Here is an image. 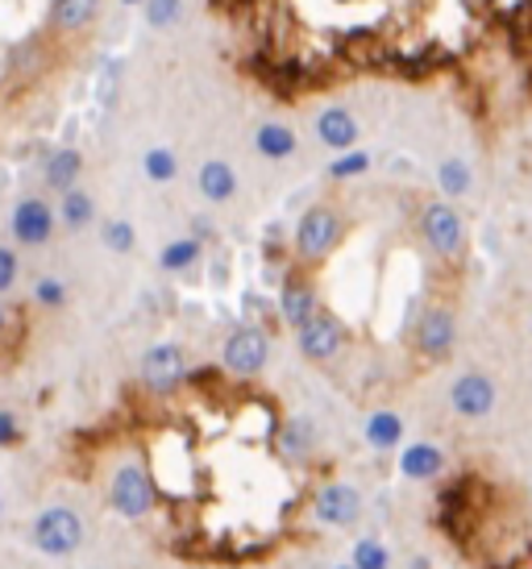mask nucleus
Returning <instances> with one entry per match:
<instances>
[{
  "mask_svg": "<svg viewBox=\"0 0 532 569\" xmlns=\"http://www.w3.org/2000/svg\"><path fill=\"white\" fill-rule=\"evenodd\" d=\"M349 212H345L337 200H316L304 217L296 221V233H292V253H296V267L316 270L325 267L333 253L342 250V241L349 238Z\"/></svg>",
  "mask_w": 532,
  "mask_h": 569,
  "instance_id": "f257e3e1",
  "label": "nucleus"
},
{
  "mask_svg": "<svg viewBox=\"0 0 532 569\" xmlns=\"http://www.w3.org/2000/svg\"><path fill=\"white\" fill-rule=\"evenodd\" d=\"M416 229H421V241L437 262L462 267V258H466V224H462V217H457V208L450 200H424L421 212H416Z\"/></svg>",
  "mask_w": 532,
  "mask_h": 569,
  "instance_id": "f03ea898",
  "label": "nucleus"
},
{
  "mask_svg": "<svg viewBox=\"0 0 532 569\" xmlns=\"http://www.w3.org/2000/svg\"><path fill=\"white\" fill-rule=\"evenodd\" d=\"M30 540L33 549L42 557H71L83 549V540H88V528H83V520H79L76 507H42L38 516H33L30 523Z\"/></svg>",
  "mask_w": 532,
  "mask_h": 569,
  "instance_id": "7ed1b4c3",
  "label": "nucleus"
},
{
  "mask_svg": "<svg viewBox=\"0 0 532 569\" xmlns=\"http://www.w3.org/2000/svg\"><path fill=\"white\" fill-rule=\"evenodd\" d=\"M158 503L155 478L141 461H126L117 466L109 478V507L121 516V520H146Z\"/></svg>",
  "mask_w": 532,
  "mask_h": 569,
  "instance_id": "20e7f679",
  "label": "nucleus"
},
{
  "mask_svg": "<svg viewBox=\"0 0 532 569\" xmlns=\"http://www.w3.org/2000/svg\"><path fill=\"white\" fill-rule=\"evenodd\" d=\"M188 379V353L175 341H158L141 353V382L150 396H175Z\"/></svg>",
  "mask_w": 532,
  "mask_h": 569,
  "instance_id": "39448f33",
  "label": "nucleus"
},
{
  "mask_svg": "<svg viewBox=\"0 0 532 569\" xmlns=\"http://www.w3.org/2000/svg\"><path fill=\"white\" fill-rule=\"evenodd\" d=\"M55 229H59V217H55V204L42 200V196H21L9 212V233H13L17 246H47L55 238Z\"/></svg>",
  "mask_w": 532,
  "mask_h": 569,
  "instance_id": "423d86ee",
  "label": "nucleus"
},
{
  "mask_svg": "<svg viewBox=\"0 0 532 569\" xmlns=\"http://www.w3.org/2000/svg\"><path fill=\"white\" fill-rule=\"evenodd\" d=\"M266 358H270V341H266V332L254 329V325L234 329L229 337H225V349H220L225 370H229V375H242V379L258 375V370L266 366Z\"/></svg>",
  "mask_w": 532,
  "mask_h": 569,
  "instance_id": "0eeeda50",
  "label": "nucleus"
},
{
  "mask_svg": "<svg viewBox=\"0 0 532 569\" xmlns=\"http://www.w3.org/2000/svg\"><path fill=\"white\" fill-rule=\"evenodd\" d=\"M412 341L421 349L424 358H450L454 353V341H457V320H454V308H445V303H428L416 320V332H412Z\"/></svg>",
  "mask_w": 532,
  "mask_h": 569,
  "instance_id": "6e6552de",
  "label": "nucleus"
},
{
  "mask_svg": "<svg viewBox=\"0 0 532 569\" xmlns=\"http://www.w3.org/2000/svg\"><path fill=\"white\" fill-rule=\"evenodd\" d=\"M296 337H299V353H304L308 362H333L345 346V325L333 317V312L321 308L304 329H296Z\"/></svg>",
  "mask_w": 532,
  "mask_h": 569,
  "instance_id": "1a4fd4ad",
  "label": "nucleus"
},
{
  "mask_svg": "<svg viewBox=\"0 0 532 569\" xmlns=\"http://www.w3.org/2000/svg\"><path fill=\"white\" fill-rule=\"evenodd\" d=\"M279 312L292 329H304L308 320L321 312V291L313 283V270L296 267L287 279H283V296H279Z\"/></svg>",
  "mask_w": 532,
  "mask_h": 569,
  "instance_id": "9d476101",
  "label": "nucleus"
},
{
  "mask_svg": "<svg viewBox=\"0 0 532 569\" xmlns=\"http://www.w3.org/2000/svg\"><path fill=\"white\" fill-rule=\"evenodd\" d=\"M358 138H362L358 117L345 109V104H329V109L316 117V142L329 146L333 154H349V150H358Z\"/></svg>",
  "mask_w": 532,
  "mask_h": 569,
  "instance_id": "9b49d317",
  "label": "nucleus"
},
{
  "mask_svg": "<svg viewBox=\"0 0 532 569\" xmlns=\"http://www.w3.org/2000/svg\"><path fill=\"white\" fill-rule=\"evenodd\" d=\"M495 382L486 379V375H479V370H470V375H462V379L454 382V391H450V399H454V411L457 416H466V420H479V416H486V411L495 408Z\"/></svg>",
  "mask_w": 532,
  "mask_h": 569,
  "instance_id": "f8f14e48",
  "label": "nucleus"
},
{
  "mask_svg": "<svg viewBox=\"0 0 532 569\" xmlns=\"http://www.w3.org/2000/svg\"><path fill=\"white\" fill-rule=\"evenodd\" d=\"M316 520L321 523H354L358 520V511H362V495L354 487H345V482H329V487L316 495Z\"/></svg>",
  "mask_w": 532,
  "mask_h": 569,
  "instance_id": "ddd939ff",
  "label": "nucleus"
},
{
  "mask_svg": "<svg viewBox=\"0 0 532 569\" xmlns=\"http://www.w3.org/2000/svg\"><path fill=\"white\" fill-rule=\"evenodd\" d=\"M105 13V0H55L50 4V30L55 33H83Z\"/></svg>",
  "mask_w": 532,
  "mask_h": 569,
  "instance_id": "4468645a",
  "label": "nucleus"
},
{
  "mask_svg": "<svg viewBox=\"0 0 532 569\" xmlns=\"http://www.w3.org/2000/svg\"><path fill=\"white\" fill-rule=\"evenodd\" d=\"M79 174H83V154H79L76 146H59V150H50L47 162H42V183L50 191H71L79 188Z\"/></svg>",
  "mask_w": 532,
  "mask_h": 569,
  "instance_id": "2eb2a0df",
  "label": "nucleus"
},
{
  "mask_svg": "<svg viewBox=\"0 0 532 569\" xmlns=\"http://www.w3.org/2000/svg\"><path fill=\"white\" fill-rule=\"evenodd\" d=\"M196 188H200V196L208 200V204H229L242 183H237V171L229 167V162L208 159L200 167V174H196Z\"/></svg>",
  "mask_w": 532,
  "mask_h": 569,
  "instance_id": "dca6fc26",
  "label": "nucleus"
},
{
  "mask_svg": "<svg viewBox=\"0 0 532 569\" xmlns=\"http://www.w3.org/2000/svg\"><path fill=\"white\" fill-rule=\"evenodd\" d=\"M254 150H258L263 159H270V162L292 159V154L299 150L296 129L283 126V121H263V126L254 129Z\"/></svg>",
  "mask_w": 532,
  "mask_h": 569,
  "instance_id": "f3484780",
  "label": "nucleus"
},
{
  "mask_svg": "<svg viewBox=\"0 0 532 569\" xmlns=\"http://www.w3.org/2000/svg\"><path fill=\"white\" fill-rule=\"evenodd\" d=\"M441 466H445V453H441L437 445H407L404 453H400V475L412 478V482H428V478L441 475Z\"/></svg>",
  "mask_w": 532,
  "mask_h": 569,
  "instance_id": "a211bd4d",
  "label": "nucleus"
},
{
  "mask_svg": "<svg viewBox=\"0 0 532 569\" xmlns=\"http://www.w3.org/2000/svg\"><path fill=\"white\" fill-rule=\"evenodd\" d=\"M55 217H59V224H67V229H88V224L96 221L92 191H83V188L63 191V196H59V208H55Z\"/></svg>",
  "mask_w": 532,
  "mask_h": 569,
  "instance_id": "6ab92c4d",
  "label": "nucleus"
},
{
  "mask_svg": "<svg viewBox=\"0 0 532 569\" xmlns=\"http://www.w3.org/2000/svg\"><path fill=\"white\" fill-rule=\"evenodd\" d=\"M200 258H204L200 238H175V241H167V246H162V253H158V267L167 270V274H184V270H191Z\"/></svg>",
  "mask_w": 532,
  "mask_h": 569,
  "instance_id": "aec40b11",
  "label": "nucleus"
},
{
  "mask_svg": "<svg viewBox=\"0 0 532 569\" xmlns=\"http://www.w3.org/2000/svg\"><path fill=\"white\" fill-rule=\"evenodd\" d=\"M362 432H366V441L375 445L378 453H387V449H395V445L404 441V420L395 411H375Z\"/></svg>",
  "mask_w": 532,
  "mask_h": 569,
  "instance_id": "412c9836",
  "label": "nucleus"
},
{
  "mask_svg": "<svg viewBox=\"0 0 532 569\" xmlns=\"http://www.w3.org/2000/svg\"><path fill=\"white\" fill-rule=\"evenodd\" d=\"M141 171H146L150 183H171L175 174H179V159H175V150H167V146H150L141 154Z\"/></svg>",
  "mask_w": 532,
  "mask_h": 569,
  "instance_id": "4be33fe9",
  "label": "nucleus"
},
{
  "mask_svg": "<svg viewBox=\"0 0 532 569\" xmlns=\"http://www.w3.org/2000/svg\"><path fill=\"white\" fill-rule=\"evenodd\" d=\"M100 241H105V250H112V253H134L138 229L129 221H121V217H112V221L100 224Z\"/></svg>",
  "mask_w": 532,
  "mask_h": 569,
  "instance_id": "5701e85b",
  "label": "nucleus"
},
{
  "mask_svg": "<svg viewBox=\"0 0 532 569\" xmlns=\"http://www.w3.org/2000/svg\"><path fill=\"white\" fill-rule=\"evenodd\" d=\"M279 449H283V458L287 461H304L308 453H313V428L308 425H287L283 428V437H279Z\"/></svg>",
  "mask_w": 532,
  "mask_h": 569,
  "instance_id": "b1692460",
  "label": "nucleus"
},
{
  "mask_svg": "<svg viewBox=\"0 0 532 569\" xmlns=\"http://www.w3.org/2000/svg\"><path fill=\"white\" fill-rule=\"evenodd\" d=\"M437 183L445 196H466V191L474 188V174H470V167L462 159H450V162H441Z\"/></svg>",
  "mask_w": 532,
  "mask_h": 569,
  "instance_id": "393cba45",
  "label": "nucleus"
},
{
  "mask_svg": "<svg viewBox=\"0 0 532 569\" xmlns=\"http://www.w3.org/2000/svg\"><path fill=\"white\" fill-rule=\"evenodd\" d=\"M141 13H146V26H150V30H171L175 21L184 17V0H146Z\"/></svg>",
  "mask_w": 532,
  "mask_h": 569,
  "instance_id": "a878e982",
  "label": "nucleus"
},
{
  "mask_svg": "<svg viewBox=\"0 0 532 569\" xmlns=\"http://www.w3.org/2000/svg\"><path fill=\"white\" fill-rule=\"evenodd\" d=\"M67 283L63 279H55V274H42L38 283H33V303L38 308H47V312H59V308H67Z\"/></svg>",
  "mask_w": 532,
  "mask_h": 569,
  "instance_id": "bb28decb",
  "label": "nucleus"
},
{
  "mask_svg": "<svg viewBox=\"0 0 532 569\" xmlns=\"http://www.w3.org/2000/svg\"><path fill=\"white\" fill-rule=\"evenodd\" d=\"M349 569H392V557L378 540H358L354 545V566Z\"/></svg>",
  "mask_w": 532,
  "mask_h": 569,
  "instance_id": "cd10ccee",
  "label": "nucleus"
},
{
  "mask_svg": "<svg viewBox=\"0 0 532 569\" xmlns=\"http://www.w3.org/2000/svg\"><path fill=\"white\" fill-rule=\"evenodd\" d=\"M371 171V154H362V150H349V154H337L329 162V179H354V174H366Z\"/></svg>",
  "mask_w": 532,
  "mask_h": 569,
  "instance_id": "c85d7f7f",
  "label": "nucleus"
},
{
  "mask_svg": "<svg viewBox=\"0 0 532 569\" xmlns=\"http://www.w3.org/2000/svg\"><path fill=\"white\" fill-rule=\"evenodd\" d=\"M17 279H21V258H17V250L0 246V296H4V291H13Z\"/></svg>",
  "mask_w": 532,
  "mask_h": 569,
  "instance_id": "c756f323",
  "label": "nucleus"
},
{
  "mask_svg": "<svg viewBox=\"0 0 532 569\" xmlns=\"http://www.w3.org/2000/svg\"><path fill=\"white\" fill-rule=\"evenodd\" d=\"M17 441H21V420L0 408V449H13Z\"/></svg>",
  "mask_w": 532,
  "mask_h": 569,
  "instance_id": "7c9ffc66",
  "label": "nucleus"
},
{
  "mask_svg": "<svg viewBox=\"0 0 532 569\" xmlns=\"http://www.w3.org/2000/svg\"><path fill=\"white\" fill-rule=\"evenodd\" d=\"M9 329V312H4V303H0V332Z\"/></svg>",
  "mask_w": 532,
  "mask_h": 569,
  "instance_id": "2f4dec72",
  "label": "nucleus"
},
{
  "mask_svg": "<svg viewBox=\"0 0 532 569\" xmlns=\"http://www.w3.org/2000/svg\"><path fill=\"white\" fill-rule=\"evenodd\" d=\"M0 516H4V499H0Z\"/></svg>",
  "mask_w": 532,
  "mask_h": 569,
  "instance_id": "473e14b6",
  "label": "nucleus"
},
{
  "mask_svg": "<svg viewBox=\"0 0 532 569\" xmlns=\"http://www.w3.org/2000/svg\"><path fill=\"white\" fill-rule=\"evenodd\" d=\"M342 569H349V566H342Z\"/></svg>",
  "mask_w": 532,
  "mask_h": 569,
  "instance_id": "72a5a7b5",
  "label": "nucleus"
}]
</instances>
